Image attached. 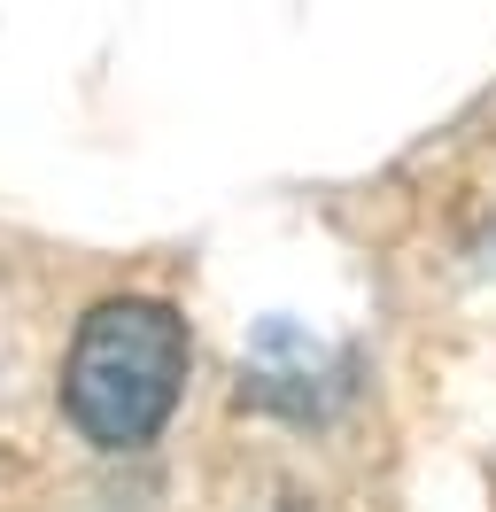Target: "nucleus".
I'll return each instance as SVG.
<instances>
[{
	"instance_id": "1",
	"label": "nucleus",
	"mask_w": 496,
	"mask_h": 512,
	"mask_svg": "<svg viewBox=\"0 0 496 512\" xmlns=\"http://www.w3.org/2000/svg\"><path fill=\"white\" fill-rule=\"evenodd\" d=\"M186 388V319L148 295L93 303L78 319L70 365H62V404L78 435L101 450H140L163 435Z\"/></svg>"
}]
</instances>
